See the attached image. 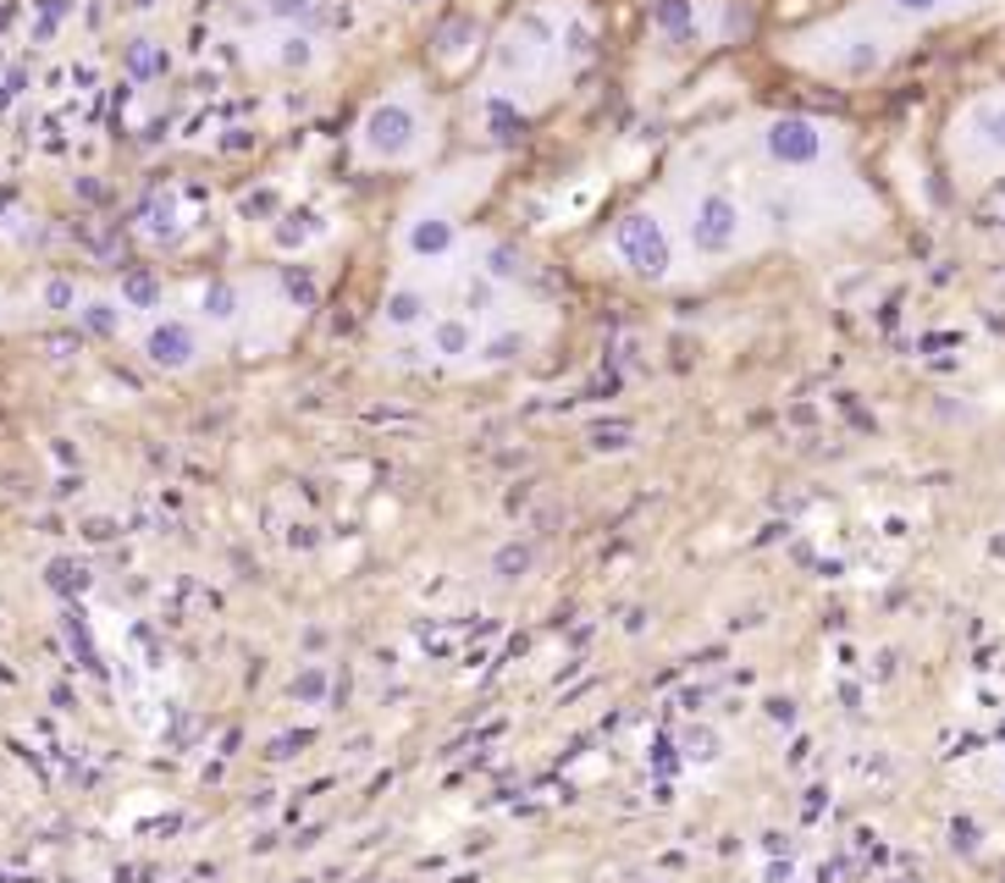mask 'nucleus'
<instances>
[{
    "mask_svg": "<svg viewBox=\"0 0 1005 883\" xmlns=\"http://www.w3.org/2000/svg\"><path fill=\"white\" fill-rule=\"evenodd\" d=\"M580 56H585V22L570 0L531 6L497 33L481 100L503 117H531L559 95V83H570Z\"/></svg>",
    "mask_w": 1005,
    "mask_h": 883,
    "instance_id": "obj_1",
    "label": "nucleus"
},
{
    "mask_svg": "<svg viewBox=\"0 0 1005 883\" xmlns=\"http://www.w3.org/2000/svg\"><path fill=\"white\" fill-rule=\"evenodd\" d=\"M431 122H426V95L415 83H398L387 95H376L354 128V155L365 166H382V171H410L421 166L431 149Z\"/></svg>",
    "mask_w": 1005,
    "mask_h": 883,
    "instance_id": "obj_2",
    "label": "nucleus"
},
{
    "mask_svg": "<svg viewBox=\"0 0 1005 883\" xmlns=\"http://www.w3.org/2000/svg\"><path fill=\"white\" fill-rule=\"evenodd\" d=\"M216 354V337L205 331V320L183 315V309H149L139 326V359L149 370H166V376H183L194 365H205Z\"/></svg>",
    "mask_w": 1005,
    "mask_h": 883,
    "instance_id": "obj_3",
    "label": "nucleus"
},
{
    "mask_svg": "<svg viewBox=\"0 0 1005 883\" xmlns=\"http://www.w3.org/2000/svg\"><path fill=\"white\" fill-rule=\"evenodd\" d=\"M950 155H956V166H967V171H978V177L1005 171V89L978 95V100L956 117Z\"/></svg>",
    "mask_w": 1005,
    "mask_h": 883,
    "instance_id": "obj_4",
    "label": "nucleus"
},
{
    "mask_svg": "<svg viewBox=\"0 0 1005 883\" xmlns=\"http://www.w3.org/2000/svg\"><path fill=\"white\" fill-rule=\"evenodd\" d=\"M315 11H321V0H260V6H255V17H260V22H277V28H309Z\"/></svg>",
    "mask_w": 1005,
    "mask_h": 883,
    "instance_id": "obj_5",
    "label": "nucleus"
}]
</instances>
